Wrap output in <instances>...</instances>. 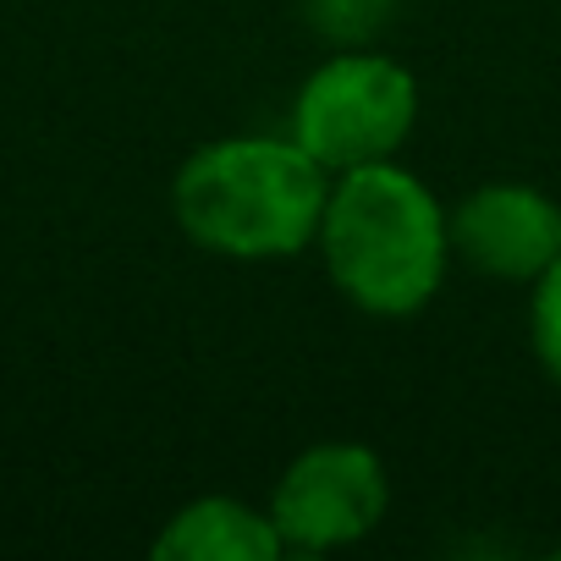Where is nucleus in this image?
Listing matches in <instances>:
<instances>
[{"mask_svg": "<svg viewBox=\"0 0 561 561\" xmlns=\"http://www.w3.org/2000/svg\"><path fill=\"white\" fill-rule=\"evenodd\" d=\"M314 242L336 293L380 320H408L430 309L451 264L440 198L391 160L331 176Z\"/></svg>", "mask_w": 561, "mask_h": 561, "instance_id": "nucleus-1", "label": "nucleus"}, {"mask_svg": "<svg viewBox=\"0 0 561 561\" xmlns=\"http://www.w3.org/2000/svg\"><path fill=\"white\" fill-rule=\"evenodd\" d=\"M331 171L287 138H220L187 154L171 182L176 226L220 259H287L320 237Z\"/></svg>", "mask_w": 561, "mask_h": 561, "instance_id": "nucleus-2", "label": "nucleus"}, {"mask_svg": "<svg viewBox=\"0 0 561 561\" xmlns=\"http://www.w3.org/2000/svg\"><path fill=\"white\" fill-rule=\"evenodd\" d=\"M419 122V83L402 61L353 45L320 61L293 100V138L331 171L391 160Z\"/></svg>", "mask_w": 561, "mask_h": 561, "instance_id": "nucleus-3", "label": "nucleus"}, {"mask_svg": "<svg viewBox=\"0 0 561 561\" xmlns=\"http://www.w3.org/2000/svg\"><path fill=\"white\" fill-rule=\"evenodd\" d=\"M391 501L386 462L358 440H320L293 457V468L275 479L270 523L287 550H342L380 528Z\"/></svg>", "mask_w": 561, "mask_h": 561, "instance_id": "nucleus-4", "label": "nucleus"}, {"mask_svg": "<svg viewBox=\"0 0 561 561\" xmlns=\"http://www.w3.org/2000/svg\"><path fill=\"white\" fill-rule=\"evenodd\" d=\"M451 253L490 280H539L561 259V204L528 182H484L451 215Z\"/></svg>", "mask_w": 561, "mask_h": 561, "instance_id": "nucleus-5", "label": "nucleus"}, {"mask_svg": "<svg viewBox=\"0 0 561 561\" xmlns=\"http://www.w3.org/2000/svg\"><path fill=\"white\" fill-rule=\"evenodd\" d=\"M280 534L270 512L237 501V495H198L187 501L154 539L160 561H275Z\"/></svg>", "mask_w": 561, "mask_h": 561, "instance_id": "nucleus-6", "label": "nucleus"}, {"mask_svg": "<svg viewBox=\"0 0 561 561\" xmlns=\"http://www.w3.org/2000/svg\"><path fill=\"white\" fill-rule=\"evenodd\" d=\"M314 34L336 50L375 45V34L397 18V0H304Z\"/></svg>", "mask_w": 561, "mask_h": 561, "instance_id": "nucleus-7", "label": "nucleus"}, {"mask_svg": "<svg viewBox=\"0 0 561 561\" xmlns=\"http://www.w3.org/2000/svg\"><path fill=\"white\" fill-rule=\"evenodd\" d=\"M528 336L539 369L561 386V259L534 280V304H528Z\"/></svg>", "mask_w": 561, "mask_h": 561, "instance_id": "nucleus-8", "label": "nucleus"}]
</instances>
